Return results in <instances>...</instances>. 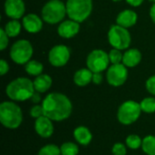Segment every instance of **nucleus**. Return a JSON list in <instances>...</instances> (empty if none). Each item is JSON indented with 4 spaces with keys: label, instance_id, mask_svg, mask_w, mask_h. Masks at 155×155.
I'll return each mask as SVG.
<instances>
[{
    "label": "nucleus",
    "instance_id": "obj_10",
    "mask_svg": "<svg viewBox=\"0 0 155 155\" xmlns=\"http://www.w3.org/2000/svg\"><path fill=\"white\" fill-rule=\"evenodd\" d=\"M128 78V70L124 64H112L108 67L106 72V80L107 83L114 86L119 87L122 86Z\"/></svg>",
    "mask_w": 155,
    "mask_h": 155
},
{
    "label": "nucleus",
    "instance_id": "obj_27",
    "mask_svg": "<svg viewBox=\"0 0 155 155\" xmlns=\"http://www.w3.org/2000/svg\"><path fill=\"white\" fill-rule=\"evenodd\" d=\"M38 155H61V150L55 144H46L39 150Z\"/></svg>",
    "mask_w": 155,
    "mask_h": 155
},
{
    "label": "nucleus",
    "instance_id": "obj_4",
    "mask_svg": "<svg viewBox=\"0 0 155 155\" xmlns=\"http://www.w3.org/2000/svg\"><path fill=\"white\" fill-rule=\"evenodd\" d=\"M42 19L50 25H55L64 21L66 13V5L61 0H49L42 8Z\"/></svg>",
    "mask_w": 155,
    "mask_h": 155
},
{
    "label": "nucleus",
    "instance_id": "obj_26",
    "mask_svg": "<svg viewBox=\"0 0 155 155\" xmlns=\"http://www.w3.org/2000/svg\"><path fill=\"white\" fill-rule=\"evenodd\" d=\"M126 146L131 150H137L140 147H142L143 139H141L140 136L137 134H130L125 139Z\"/></svg>",
    "mask_w": 155,
    "mask_h": 155
},
{
    "label": "nucleus",
    "instance_id": "obj_32",
    "mask_svg": "<svg viewBox=\"0 0 155 155\" xmlns=\"http://www.w3.org/2000/svg\"><path fill=\"white\" fill-rule=\"evenodd\" d=\"M145 87L151 94L155 95V74L147 79L145 83Z\"/></svg>",
    "mask_w": 155,
    "mask_h": 155
},
{
    "label": "nucleus",
    "instance_id": "obj_6",
    "mask_svg": "<svg viewBox=\"0 0 155 155\" xmlns=\"http://www.w3.org/2000/svg\"><path fill=\"white\" fill-rule=\"evenodd\" d=\"M142 112L139 103L128 100L119 106L117 111V119L119 123L124 125H131L140 118Z\"/></svg>",
    "mask_w": 155,
    "mask_h": 155
},
{
    "label": "nucleus",
    "instance_id": "obj_1",
    "mask_svg": "<svg viewBox=\"0 0 155 155\" xmlns=\"http://www.w3.org/2000/svg\"><path fill=\"white\" fill-rule=\"evenodd\" d=\"M45 115L53 122H63L68 119L73 111L71 100L64 94L51 93L42 101Z\"/></svg>",
    "mask_w": 155,
    "mask_h": 155
},
{
    "label": "nucleus",
    "instance_id": "obj_31",
    "mask_svg": "<svg viewBox=\"0 0 155 155\" xmlns=\"http://www.w3.org/2000/svg\"><path fill=\"white\" fill-rule=\"evenodd\" d=\"M8 37L9 36L7 35V34L5 33L4 28H1L0 29V49L2 51L5 50L8 45V42H9Z\"/></svg>",
    "mask_w": 155,
    "mask_h": 155
},
{
    "label": "nucleus",
    "instance_id": "obj_39",
    "mask_svg": "<svg viewBox=\"0 0 155 155\" xmlns=\"http://www.w3.org/2000/svg\"><path fill=\"white\" fill-rule=\"evenodd\" d=\"M149 1H151V2H153V3H155V0H149Z\"/></svg>",
    "mask_w": 155,
    "mask_h": 155
},
{
    "label": "nucleus",
    "instance_id": "obj_30",
    "mask_svg": "<svg viewBox=\"0 0 155 155\" xmlns=\"http://www.w3.org/2000/svg\"><path fill=\"white\" fill-rule=\"evenodd\" d=\"M112 153L113 155H126L127 153L126 146L122 143H116L114 144L112 148Z\"/></svg>",
    "mask_w": 155,
    "mask_h": 155
},
{
    "label": "nucleus",
    "instance_id": "obj_8",
    "mask_svg": "<svg viewBox=\"0 0 155 155\" xmlns=\"http://www.w3.org/2000/svg\"><path fill=\"white\" fill-rule=\"evenodd\" d=\"M33 52L34 50L31 43L25 39H21L11 46L10 57L12 61L17 64H25L31 60Z\"/></svg>",
    "mask_w": 155,
    "mask_h": 155
},
{
    "label": "nucleus",
    "instance_id": "obj_25",
    "mask_svg": "<svg viewBox=\"0 0 155 155\" xmlns=\"http://www.w3.org/2000/svg\"><path fill=\"white\" fill-rule=\"evenodd\" d=\"M141 109L145 114H153L155 113V98L154 97H146L143 99L140 103Z\"/></svg>",
    "mask_w": 155,
    "mask_h": 155
},
{
    "label": "nucleus",
    "instance_id": "obj_12",
    "mask_svg": "<svg viewBox=\"0 0 155 155\" xmlns=\"http://www.w3.org/2000/svg\"><path fill=\"white\" fill-rule=\"evenodd\" d=\"M4 9L6 16L11 19H20L24 17L25 5L23 0H5Z\"/></svg>",
    "mask_w": 155,
    "mask_h": 155
},
{
    "label": "nucleus",
    "instance_id": "obj_23",
    "mask_svg": "<svg viewBox=\"0 0 155 155\" xmlns=\"http://www.w3.org/2000/svg\"><path fill=\"white\" fill-rule=\"evenodd\" d=\"M143 152L147 155H155V136L147 135L143 139Z\"/></svg>",
    "mask_w": 155,
    "mask_h": 155
},
{
    "label": "nucleus",
    "instance_id": "obj_3",
    "mask_svg": "<svg viewBox=\"0 0 155 155\" xmlns=\"http://www.w3.org/2000/svg\"><path fill=\"white\" fill-rule=\"evenodd\" d=\"M0 122L6 129H17L23 122V112L20 106L14 101H5L1 103Z\"/></svg>",
    "mask_w": 155,
    "mask_h": 155
},
{
    "label": "nucleus",
    "instance_id": "obj_37",
    "mask_svg": "<svg viewBox=\"0 0 155 155\" xmlns=\"http://www.w3.org/2000/svg\"><path fill=\"white\" fill-rule=\"evenodd\" d=\"M150 17H151L152 21L155 24V3L153 4V5L150 8Z\"/></svg>",
    "mask_w": 155,
    "mask_h": 155
},
{
    "label": "nucleus",
    "instance_id": "obj_28",
    "mask_svg": "<svg viewBox=\"0 0 155 155\" xmlns=\"http://www.w3.org/2000/svg\"><path fill=\"white\" fill-rule=\"evenodd\" d=\"M122 50L113 48L109 52V60L112 64H122L123 63V56L124 54L121 52Z\"/></svg>",
    "mask_w": 155,
    "mask_h": 155
},
{
    "label": "nucleus",
    "instance_id": "obj_2",
    "mask_svg": "<svg viewBox=\"0 0 155 155\" xmlns=\"http://www.w3.org/2000/svg\"><path fill=\"white\" fill-rule=\"evenodd\" d=\"M35 92L33 81L26 77L15 78L5 87L6 95L14 102H25L29 100Z\"/></svg>",
    "mask_w": 155,
    "mask_h": 155
},
{
    "label": "nucleus",
    "instance_id": "obj_11",
    "mask_svg": "<svg viewBox=\"0 0 155 155\" xmlns=\"http://www.w3.org/2000/svg\"><path fill=\"white\" fill-rule=\"evenodd\" d=\"M71 56L70 49L64 45L54 46L48 53V61L54 67L64 66Z\"/></svg>",
    "mask_w": 155,
    "mask_h": 155
},
{
    "label": "nucleus",
    "instance_id": "obj_15",
    "mask_svg": "<svg viewBox=\"0 0 155 155\" xmlns=\"http://www.w3.org/2000/svg\"><path fill=\"white\" fill-rule=\"evenodd\" d=\"M22 25L26 32L36 34L43 28V19H41L35 14H27L23 17Z\"/></svg>",
    "mask_w": 155,
    "mask_h": 155
},
{
    "label": "nucleus",
    "instance_id": "obj_33",
    "mask_svg": "<svg viewBox=\"0 0 155 155\" xmlns=\"http://www.w3.org/2000/svg\"><path fill=\"white\" fill-rule=\"evenodd\" d=\"M9 71V64L8 63L4 60V59H1L0 60V74L3 76L5 74H6Z\"/></svg>",
    "mask_w": 155,
    "mask_h": 155
},
{
    "label": "nucleus",
    "instance_id": "obj_20",
    "mask_svg": "<svg viewBox=\"0 0 155 155\" xmlns=\"http://www.w3.org/2000/svg\"><path fill=\"white\" fill-rule=\"evenodd\" d=\"M93 72L88 68H82L77 70L74 75V82L77 86L84 87L89 84L93 80Z\"/></svg>",
    "mask_w": 155,
    "mask_h": 155
},
{
    "label": "nucleus",
    "instance_id": "obj_29",
    "mask_svg": "<svg viewBox=\"0 0 155 155\" xmlns=\"http://www.w3.org/2000/svg\"><path fill=\"white\" fill-rule=\"evenodd\" d=\"M29 114H30L31 117H33L35 119L44 116L45 113H44V108H43L42 104H35L34 106H32L29 111Z\"/></svg>",
    "mask_w": 155,
    "mask_h": 155
},
{
    "label": "nucleus",
    "instance_id": "obj_16",
    "mask_svg": "<svg viewBox=\"0 0 155 155\" xmlns=\"http://www.w3.org/2000/svg\"><path fill=\"white\" fill-rule=\"evenodd\" d=\"M137 14L131 9H125L124 11H122L121 13H119V15L116 17V24L125 27V28H129L134 26L136 22H137Z\"/></svg>",
    "mask_w": 155,
    "mask_h": 155
},
{
    "label": "nucleus",
    "instance_id": "obj_36",
    "mask_svg": "<svg viewBox=\"0 0 155 155\" xmlns=\"http://www.w3.org/2000/svg\"><path fill=\"white\" fill-rule=\"evenodd\" d=\"M126 2L132 6H139L143 4V0H126Z\"/></svg>",
    "mask_w": 155,
    "mask_h": 155
},
{
    "label": "nucleus",
    "instance_id": "obj_5",
    "mask_svg": "<svg viewBox=\"0 0 155 155\" xmlns=\"http://www.w3.org/2000/svg\"><path fill=\"white\" fill-rule=\"evenodd\" d=\"M65 5L68 17L78 23L86 20L93 10L92 0H67Z\"/></svg>",
    "mask_w": 155,
    "mask_h": 155
},
{
    "label": "nucleus",
    "instance_id": "obj_38",
    "mask_svg": "<svg viewBox=\"0 0 155 155\" xmlns=\"http://www.w3.org/2000/svg\"><path fill=\"white\" fill-rule=\"evenodd\" d=\"M114 2H120V1H122V0H113Z\"/></svg>",
    "mask_w": 155,
    "mask_h": 155
},
{
    "label": "nucleus",
    "instance_id": "obj_7",
    "mask_svg": "<svg viewBox=\"0 0 155 155\" xmlns=\"http://www.w3.org/2000/svg\"><path fill=\"white\" fill-rule=\"evenodd\" d=\"M108 41L114 48L126 50L131 45L132 37L127 28L116 24L112 25L108 31Z\"/></svg>",
    "mask_w": 155,
    "mask_h": 155
},
{
    "label": "nucleus",
    "instance_id": "obj_9",
    "mask_svg": "<svg viewBox=\"0 0 155 155\" xmlns=\"http://www.w3.org/2000/svg\"><path fill=\"white\" fill-rule=\"evenodd\" d=\"M109 54L102 49L93 50L86 58L87 68L93 73H102L109 67Z\"/></svg>",
    "mask_w": 155,
    "mask_h": 155
},
{
    "label": "nucleus",
    "instance_id": "obj_24",
    "mask_svg": "<svg viewBox=\"0 0 155 155\" xmlns=\"http://www.w3.org/2000/svg\"><path fill=\"white\" fill-rule=\"evenodd\" d=\"M61 155H78L79 146L73 142L64 143L60 146Z\"/></svg>",
    "mask_w": 155,
    "mask_h": 155
},
{
    "label": "nucleus",
    "instance_id": "obj_22",
    "mask_svg": "<svg viewBox=\"0 0 155 155\" xmlns=\"http://www.w3.org/2000/svg\"><path fill=\"white\" fill-rule=\"evenodd\" d=\"M22 25H23L18 20L11 19L10 21H8L5 24L4 30L5 31V33L7 34V35L9 37H15L20 34Z\"/></svg>",
    "mask_w": 155,
    "mask_h": 155
},
{
    "label": "nucleus",
    "instance_id": "obj_34",
    "mask_svg": "<svg viewBox=\"0 0 155 155\" xmlns=\"http://www.w3.org/2000/svg\"><path fill=\"white\" fill-rule=\"evenodd\" d=\"M92 82L94 84H100L103 82V74L102 73H94L93 74V80Z\"/></svg>",
    "mask_w": 155,
    "mask_h": 155
},
{
    "label": "nucleus",
    "instance_id": "obj_18",
    "mask_svg": "<svg viewBox=\"0 0 155 155\" xmlns=\"http://www.w3.org/2000/svg\"><path fill=\"white\" fill-rule=\"evenodd\" d=\"M74 140L80 145H88L93 140V134L91 131L85 126H78L74 130Z\"/></svg>",
    "mask_w": 155,
    "mask_h": 155
},
{
    "label": "nucleus",
    "instance_id": "obj_17",
    "mask_svg": "<svg viewBox=\"0 0 155 155\" xmlns=\"http://www.w3.org/2000/svg\"><path fill=\"white\" fill-rule=\"evenodd\" d=\"M142 60V54L138 49L131 48L127 49L124 53L123 56V63L126 67H135L140 64Z\"/></svg>",
    "mask_w": 155,
    "mask_h": 155
},
{
    "label": "nucleus",
    "instance_id": "obj_13",
    "mask_svg": "<svg viewBox=\"0 0 155 155\" xmlns=\"http://www.w3.org/2000/svg\"><path fill=\"white\" fill-rule=\"evenodd\" d=\"M34 127H35V133L40 137L45 138V139L51 137L54 131L53 121L45 115L35 119Z\"/></svg>",
    "mask_w": 155,
    "mask_h": 155
},
{
    "label": "nucleus",
    "instance_id": "obj_14",
    "mask_svg": "<svg viewBox=\"0 0 155 155\" xmlns=\"http://www.w3.org/2000/svg\"><path fill=\"white\" fill-rule=\"evenodd\" d=\"M80 31V23L74 21L72 19L69 20H64L60 23L57 33L58 35L65 39L72 38L75 36Z\"/></svg>",
    "mask_w": 155,
    "mask_h": 155
},
{
    "label": "nucleus",
    "instance_id": "obj_19",
    "mask_svg": "<svg viewBox=\"0 0 155 155\" xmlns=\"http://www.w3.org/2000/svg\"><path fill=\"white\" fill-rule=\"evenodd\" d=\"M33 84L35 92L44 94L51 88L53 80L50 75L46 74H42L38 76H35V80L33 81Z\"/></svg>",
    "mask_w": 155,
    "mask_h": 155
},
{
    "label": "nucleus",
    "instance_id": "obj_21",
    "mask_svg": "<svg viewBox=\"0 0 155 155\" xmlns=\"http://www.w3.org/2000/svg\"><path fill=\"white\" fill-rule=\"evenodd\" d=\"M25 72L32 76H38L43 74L44 65L36 60H30L25 64Z\"/></svg>",
    "mask_w": 155,
    "mask_h": 155
},
{
    "label": "nucleus",
    "instance_id": "obj_35",
    "mask_svg": "<svg viewBox=\"0 0 155 155\" xmlns=\"http://www.w3.org/2000/svg\"><path fill=\"white\" fill-rule=\"evenodd\" d=\"M32 101V103H34L35 104H39V103L42 101V97H41V94L38 92H35L30 99Z\"/></svg>",
    "mask_w": 155,
    "mask_h": 155
}]
</instances>
